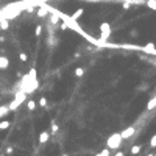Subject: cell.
<instances>
[{
	"label": "cell",
	"instance_id": "cell-1",
	"mask_svg": "<svg viewBox=\"0 0 156 156\" xmlns=\"http://www.w3.org/2000/svg\"><path fill=\"white\" fill-rule=\"evenodd\" d=\"M122 142H123V139L120 137V133H113L106 139V148L108 150H119Z\"/></svg>",
	"mask_w": 156,
	"mask_h": 156
},
{
	"label": "cell",
	"instance_id": "cell-2",
	"mask_svg": "<svg viewBox=\"0 0 156 156\" xmlns=\"http://www.w3.org/2000/svg\"><path fill=\"white\" fill-rule=\"evenodd\" d=\"M98 30H100V39H102V41H106L109 36H111V25H109L108 22L100 24Z\"/></svg>",
	"mask_w": 156,
	"mask_h": 156
},
{
	"label": "cell",
	"instance_id": "cell-3",
	"mask_svg": "<svg viewBox=\"0 0 156 156\" xmlns=\"http://www.w3.org/2000/svg\"><path fill=\"white\" fill-rule=\"evenodd\" d=\"M134 126H126L125 128V130L120 133V137H122V139L123 141H126V139H131V137H133V134H134Z\"/></svg>",
	"mask_w": 156,
	"mask_h": 156
},
{
	"label": "cell",
	"instance_id": "cell-4",
	"mask_svg": "<svg viewBox=\"0 0 156 156\" xmlns=\"http://www.w3.org/2000/svg\"><path fill=\"white\" fill-rule=\"evenodd\" d=\"M25 98H27V94L24 92V91H17V92H16V95H14V100H16V102L17 103H19V105H22L24 102H25Z\"/></svg>",
	"mask_w": 156,
	"mask_h": 156
},
{
	"label": "cell",
	"instance_id": "cell-5",
	"mask_svg": "<svg viewBox=\"0 0 156 156\" xmlns=\"http://www.w3.org/2000/svg\"><path fill=\"white\" fill-rule=\"evenodd\" d=\"M83 14H84V10H83V8H78V10L70 16V19H72V21H78L80 17H83Z\"/></svg>",
	"mask_w": 156,
	"mask_h": 156
},
{
	"label": "cell",
	"instance_id": "cell-6",
	"mask_svg": "<svg viewBox=\"0 0 156 156\" xmlns=\"http://www.w3.org/2000/svg\"><path fill=\"white\" fill-rule=\"evenodd\" d=\"M10 67V59L6 56H0V69H8Z\"/></svg>",
	"mask_w": 156,
	"mask_h": 156
},
{
	"label": "cell",
	"instance_id": "cell-7",
	"mask_svg": "<svg viewBox=\"0 0 156 156\" xmlns=\"http://www.w3.org/2000/svg\"><path fill=\"white\" fill-rule=\"evenodd\" d=\"M49 139H50V134H49L47 131H42V133L39 134V142H41V144L49 142Z\"/></svg>",
	"mask_w": 156,
	"mask_h": 156
},
{
	"label": "cell",
	"instance_id": "cell-8",
	"mask_svg": "<svg viewBox=\"0 0 156 156\" xmlns=\"http://www.w3.org/2000/svg\"><path fill=\"white\" fill-rule=\"evenodd\" d=\"M145 5L150 8V10L156 11V0H145Z\"/></svg>",
	"mask_w": 156,
	"mask_h": 156
},
{
	"label": "cell",
	"instance_id": "cell-9",
	"mask_svg": "<svg viewBox=\"0 0 156 156\" xmlns=\"http://www.w3.org/2000/svg\"><path fill=\"white\" fill-rule=\"evenodd\" d=\"M144 50H145V52H154V50H156V45L150 42V44H147L145 47H144Z\"/></svg>",
	"mask_w": 156,
	"mask_h": 156
},
{
	"label": "cell",
	"instance_id": "cell-10",
	"mask_svg": "<svg viewBox=\"0 0 156 156\" xmlns=\"http://www.w3.org/2000/svg\"><path fill=\"white\" fill-rule=\"evenodd\" d=\"M27 108H28L30 111H34V108H36V102H34V100H28V102H27Z\"/></svg>",
	"mask_w": 156,
	"mask_h": 156
},
{
	"label": "cell",
	"instance_id": "cell-11",
	"mask_svg": "<svg viewBox=\"0 0 156 156\" xmlns=\"http://www.w3.org/2000/svg\"><path fill=\"white\" fill-rule=\"evenodd\" d=\"M10 122H8V120H2V122H0V130H8V128H10Z\"/></svg>",
	"mask_w": 156,
	"mask_h": 156
},
{
	"label": "cell",
	"instance_id": "cell-12",
	"mask_svg": "<svg viewBox=\"0 0 156 156\" xmlns=\"http://www.w3.org/2000/svg\"><path fill=\"white\" fill-rule=\"evenodd\" d=\"M141 150H142L141 145H133V147H131V154H137Z\"/></svg>",
	"mask_w": 156,
	"mask_h": 156
},
{
	"label": "cell",
	"instance_id": "cell-13",
	"mask_svg": "<svg viewBox=\"0 0 156 156\" xmlns=\"http://www.w3.org/2000/svg\"><path fill=\"white\" fill-rule=\"evenodd\" d=\"M8 113H10V109H8V106H0V117L6 116Z\"/></svg>",
	"mask_w": 156,
	"mask_h": 156
},
{
	"label": "cell",
	"instance_id": "cell-14",
	"mask_svg": "<svg viewBox=\"0 0 156 156\" xmlns=\"http://www.w3.org/2000/svg\"><path fill=\"white\" fill-rule=\"evenodd\" d=\"M0 28H2V30H8V28H10V22H8V21H2V22H0Z\"/></svg>",
	"mask_w": 156,
	"mask_h": 156
},
{
	"label": "cell",
	"instance_id": "cell-15",
	"mask_svg": "<svg viewBox=\"0 0 156 156\" xmlns=\"http://www.w3.org/2000/svg\"><path fill=\"white\" fill-rule=\"evenodd\" d=\"M83 75H84V70L81 69V67H77V69H75V77L80 78V77H83Z\"/></svg>",
	"mask_w": 156,
	"mask_h": 156
},
{
	"label": "cell",
	"instance_id": "cell-16",
	"mask_svg": "<svg viewBox=\"0 0 156 156\" xmlns=\"http://www.w3.org/2000/svg\"><path fill=\"white\" fill-rule=\"evenodd\" d=\"M19 58H21V61H22V62H27V59H28V56H27V53H25V52H21V53H19Z\"/></svg>",
	"mask_w": 156,
	"mask_h": 156
},
{
	"label": "cell",
	"instance_id": "cell-17",
	"mask_svg": "<svg viewBox=\"0 0 156 156\" xmlns=\"http://www.w3.org/2000/svg\"><path fill=\"white\" fill-rule=\"evenodd\" d=\"M39 105L44 108V106H47V97H41L39 98Z\"/></svg>",
	"mask_w": 156,
	"mask_h": 156
},
{
	"label": "cell",
	"instance_id": "cell-18",
	"mask_svg": "<svg viewBox=\"0 0 156 156\" xmlns=\"http://www.w3.org/2000/svg\"><path fill=\"white\" fill-rule=\"evenodd\" d=\"M95 156H109V150H108V148H105V150H102L100 153H97Z\"/></svg>",
	"mask_w": 156,
	"mask_h": 156
},
{
	"label": "cell",
	"instance_id": "cell-19",
	"mask_svg": "<svg viewBox=\"0 0 156 156\" xmlns=\"http://www.w3.org/2000/svg\"><path fill=\"white\" fill-rule=\"evenodd\" d=\"M58 130H59V126L55 123V122H52V133L55 134V133H58Z\"/></svg>",
	"mask_w": 156,
	"mask_h": 156
},
{
	"label": "cell",
	"instance_id": "cell-20",
	"mask_svg": "<svg viewBox=\"0 0 156 156\" xmlns=\"http://www.w3.org/2000/svg\"><path fill=\"white\" fill-rule=\"evenodd\" d=\"M150 147H151V148H156V134L150 139Z\"/></svg>",
	"mask_w": 156,
	"mask_h": 156
},
{
	"label": "cell",
	"instance_id": "cell-21",
	"mask_svg": "<svg viewBox=\"0 0 156 156\" xmlns=\"http://www.w3.org/2000/svg\"><path fill=\"white\" fill-rule=\"evenodd\" d=\"M41 31H42V27H41V25H38V27H36L34 34H36V36H39V34H41Z\"/></svg>",
	"mask_w": 156,
	"mask_h": 156
},
{
	"label": "cell",
	"instance_id": "cell-22",
	"mask_svg": "<svg viewBox=\"0 0 156 156\" xmlns=\"http://www.w3.org/2000/svg\"><path fill=\"white\" fill-rule=\"evenodd\" d=\"M38 16H39V17L47 16V10H39V11H38Z\"/></svg>",
	"mask_w": 156,
	"mask_h": 156
},
{
	"label": "cell",
	"instance_id": "cell-23",
	"mask_svg": "<svg viewBox=\"0 0 156 156\" xmlns=\"http://www.w3.org/2000/svg\"><path fill=\"white\" fill-rule=\"evenodd\" d=\"M52 22H53V24H58V22H59L58 16H55V14H53V16H52Z\"/></svg>",
	"mask_w": 156,
	"mask_h": 156
},
{
	"label": "cell",
	"instance_id": "cell-24",
	"mask_svg": "<svg viewBox=\"0 0 156 156\" xmlns=\"http://www.w3.org/2000/svg\"><path fill=\"white\" fill-rule=\"evenodd\" d=\"M6 153H8V154L13 153V148H11V147H8V148H6Z\"/></svg>",
	"mask_w": 156,
	"mask_h": 156
},
{
	"label": "cell",
	"instance_id": "cell-25",
	"mask_svg": "<svg viewBox=\"0 0 156 156\" xmlns=\"http://www.w3.org/2000/svg\"><path fill=\"white\" fill-rule=\"evenodd\" d=\"M114 156H123V151H117Z\"/></svg>",
	"mask_w": 156,
	"mask_h": 156
},
{
	"label": "cell",
	"instance_id": "cell-26",
	"mask_svg": "<svg viewBox=\"0 0 156 156\" xmlns=\"http://www.w3.org/2000/svg\"><path fill=\"white\" fill-rule=\"evenodd\" d=\"M147 156H153V153H148V154H147Z\"/></svg>",
	"mask_w": 156,
	"mask_h": 156
},
{
	"label": "cell",
	"instance_id": "cell-27",
	"mask_svg": "<svg viewBox=\"0 0 156 156\" xmlns=\"http://www.w3.org/2000/svg\"><path fill=\"white\" fill-rule=\"evenodd\" d=\"M62 156H69V154H66V153H64V154H62Z\"/></svg>",
	"mask_w": 156,
	"mask_h": 156
},
{
	"label": "cell",
	"instance_id": "cell-28",
	"mask_svg": "<svg viewBox=\"0 0 156 156\" xmlns=\"http://www.w3.org/2000/svg\"><path fill=\"white\" fill-rule=\"evenodd\" d=\"M153 156H156V154H154V153H153Z\"/></svg>",
	"mask_w": 156,
	"mask_h": 156
}]
</instances>
